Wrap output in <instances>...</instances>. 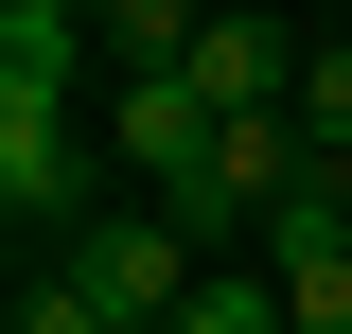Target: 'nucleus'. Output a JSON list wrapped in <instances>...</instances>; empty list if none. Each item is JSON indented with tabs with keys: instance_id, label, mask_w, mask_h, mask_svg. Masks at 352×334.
<instances>
[{
	"instance_id": "nucleus-1",
	"label": "nucleus",
	"mask_w": 352,
	"mask_h": 334,
	"mask_svg": "<svg viewBox=\"0 0 352 334\" xmlns=\"http://www.w3.org/2000/svg\"><path fill=\"white\" fill-rule=\"evenodd\" d=\"M0 211H18V229H53V247L88 229V141H71V88H36V71H0Z\"/></svg>"
},
{
	"instance_id": "nucleus-2",
	"label": "nucleus",
	"mask_w": 352,
	"mask_h": 334,
	"mask_svg": "<svg viewBox=\"0 0 352 334\" xmlns=\"http://www.w3.org/2000/svg\"><path fill=\"white\" fill-rule=\"evenodd\" d=\"M176 88H194L212 124H264V106H300V36H282V18H247V0H212V36L176 53Z\"/></svg>"
},
{
	"instance_id": "nucleus-3",
	"label": "nucleus",
	"mask_w": 352,
	"mask_h": 334,
	"mask_svg": "<svg viewBox=\"0 0 352 334\" xmlns=\"http://www.w3.org/2000/svg\"><path fill=\"white\" fill-rule=\"evenodd\" d=\"M106 141H124V159H141V176H159V194H176V176L212 159V106H194V88H176V71H124V88H106Z\"/></svg>"
},
{
	"instance_id": "nucleus-4",
	"label": "nucleus",
	"mask_w": 352,
	"mask_h": 334,
	"mask_svg": "<svg viewBox=\"0 0 352 334\" xmlns=\"http://www.w3.org/2000/svg\"><path fill=\"white\" fill-rule=\"evenodd\" d=\"M194 36H212V0H88V53H124V71H176Z\"/></svg>"
},
{
	"instance_id": "nucleus-5",
	"label": "nucleus",
	"mask_w": 352,
	"mask_h": 334,
	"mask_svg": "<svg viewBox=\"0 0 352 334\" xmlns=\"http://www.w3.org/2000/svg\"><path fill=\"white\" fill-rule=\"evenodd\" d=\"M176 334H300V317H282V282H264V264H229V282L176 299Z\"/></svg>"
},
{
	"instance_id": "nucleus-6",
	"label": "nucleus",
	"mask_w": 352,
	"mask_h": 334,
	"mask_svg": "<svg viewBox=\"0 0 352 334\" xmlns=\"http://www.w3.org/2000/svg\"><path fill=\"white\" fill-rule=\"evenodd\" d=\"M18 334H124V317H106V299H88V264H71V247H53V264H36V282H18Z\"/></svg>"
},
{
	"instance_id": "nucleus-7",
	"label": "nucleus",
	"mask_w": 352,
	"mask_h": 334,
	"mask_svg": "<svg viewBox=\"0 0 352 334\" xmlns=\"http://www.w3.org/2000/svg\"><path fill=\"white\" fill-rule=\"evenodd\" d=\"M300 141H317V159H352V36L300 53Z\"/></svg>"
}]
</instances>
